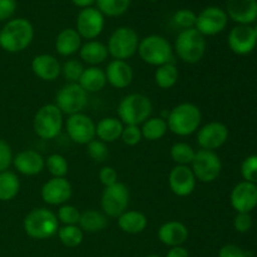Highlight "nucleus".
Segmentation results:
<instances>
[{
	"mask_svg": "<svg viewBox=\"0 0 257 257\" xmlns=\"http://www.w3.org/2000/svg\"><path fill=\"white\" fill-rule=\"evenodd\" d=\"M78 53H79L80 60L89 67H98L103 62H105L109 55L107 45L97 39L85 42L84 44H82Z\"/></svg>",
	"mask_w": 257,
	"mask_h": 257,
	"instance_id": "nucleus-26",
	"label": "nucleus"
},
{
	"mask_svg": "<svg viewBox=\"0 0 257 257\" xmlns=\"http://www.w3.org/2000/svg\"><path fill=\"white\" fill-rule=\"evenodd\" d=\"M124 124L115 117L102 118L95 123V138L104 143H113L120 140Z\"/></svg>",
	"mask_w": 257,
	"mask_h": 257,
	"instance_id": "nucleus-28",
	"label": "nucleus"
},
{
	"mask_svg": "<svg viewBox=\"0 0 257 257\" xmlns=\"http://www.w3.org/2000/svg\"><path fill=\"white\" fill-rule=\"evenodd\" d=\"M54 104L68 117L83 113L88 105V93L78 83H67L55 94Z\"/></svg>",
	"mask_w": 257,
	"mask_h": 257,
	"instance_id": "nucleus-10",
	"label": "nucleus"
},
{
	"mask_svg": "<svg viewBox=\"0 0 257 257\" xmlns=\"http://www.w3.org/2000/svg\"><path fill=\"white\" fill-rule=\"evenodd\" d=\"M118 227L128 235H138L147 228L148 218L141 211L127 210L117 218Z\"/></svg>",
	"mask_w": 257,
	"mask_h": 257,
	"instance_id": "nucleus-27",
	"label": "nucleus"
},
{
	"mask_svg": "<svg viewBox=\"0 0 257 257\" xmlns=\"http://www.w3.org/2000/svg\"><path fill=\"white\" fill-rule=\"evenodd\" d=\"M197 182L212 183L220 177L222 171L221 158L215 151L198 150L190 165Z\"/></svg>",
	"mask_w": 257,
	"mask_h": 257,
	"instance_id": "nucleus-9",
	"label": "nucleus"
},
{
	"mask_svg": "<svg viewBox=\"0 0 257 257\" xmlns=\"http://www.w3.org/2000/svg\"><path fill=\"white\" fill-rule=\"evenodd\" d=\"M143 140L140 125H124L120 135V141L128 147H135Z\"/></svg>",
	"mask_w": 257,
	"mask_h": 257,
	"instance_id": "nucleus-43",
	"label": "nucleus"
},
{
	"mask_svg": "<svg viewBox=\"0 0 257 257\" xmlns=\"http://www.w3.org/2000/svg\"><path fill=\"white\" fill-rule=\"evenodd\" d=\"M137 53L142 62L157 68L172 62L175 52L168 39L162 35L151 34L140 40Z\"/></svg>",
	"mask_w": 257,
	"mask_h": 257,
	"instance_id": "nucleus-6",
	"label": "nucleus"
},
{
	"mask_svg": "<svg viewBox=\"0 0 257 257\" xmlns=\"http://www.w3.org/2000/svg\"><path fill=\"white\" fill-rule=\"evenodd\" d=\"M206 48V37H203L196 28H191L178 33L173 52L186 64H196L205 57Z\"/></svg>",
	"mask_w": 257,
	"mask_h": 257,
	"instance_id": "nucleus-5",
	"label": "nucleus"
},
{
	"mask_svg": "<svg viewBox=\"0 0 257 257\" xmlns=\"http://www.w3.org/2000/svg\"><path fill=\"white\" fill-rule=\"evenodd\" d=\"M225 12L238 25H250L257 19V0H227Z\"/></svg>",
	"mask_w": 257,
	"mask_h": 257,
	"instance_id": "nucleus-21",
	"label": "nucleus"
},
{
	"mask_svg": "<svg viewBox=\"0 0 257 257\" xmlns=\"http://www.w3.org/2000/svg\"><path fill=\"white\" fill-rule=\"evenodd\" d=\"M228 48L237 55L250 54L256 48L257 38L250 25H236L227 37Z\"/></svg>",
	"mask_w": 257,
	"mask_h": 257,
	"instance_id": "nucleus-19",
	"label": "nucleus"
},
{
	"mask_svg": "<svg viewBox=\"0 0 257 257\" xmlns=\"http://www.w3.org/2000/svg\"><path fill=\"white\" fill-rule=\"evenodd\" d=\"M73 5L77 8H80V10L85 8H90L95 4V0H70Z\"/></svg>",
	"mask_w": 257,
	"mask_h": 257,
	"instance_id": "nucleus-50",
	"label": "nucleus"
},
{
	"mask_svg": "<svg viewBox=\"0 0 257 257\" xmlns=\"http://www.w3.org/2000/svg\"><path fill=\"white\" fill-rule=\"evenodd\" d=\"M218 257H247V255H246V252L240 246L228 243V245L222 246L220 248Z\"/></svg>",
	"mask_w": 257,
	"mask_h": 257,
	"instance_id": "nucleus-48",
	"label": "nucleus"
},
{
	"mask_svg": "<svg viewBox=\"0 0 257 257\" xmlns=\"http://www.w3.org/2000/svg\"><path fill=\"white\" fill-rule=\"evenodd\" d=\"M80 211L75 206L65 203V205L59 206L57 215L58 221L62 225H78L80 220Z\"/></svg>",
	"mask_w": 257,
	"mask_h": 257,
	"instance_id": "nucleus-39",
	"label": "nucleus"
},
{
	"mask_svg": "<svg viewBox=\"0 0 257 257\" xmlns=\"http://www.w3.org/2000/svg\"><path fill=\"white\" fill-rule=\"evenodd\" d=\"M98 180L104 187H109L118 182V172L110 166H104L98 172Z\"/></svg>",
	"mask_w": 257,
	"mask_h": 257,
	"instance_id": "nucleus-45",
	"label": "nucleus"
},
{
	"mask_svg": "<svg viewBox=\"0 0 257 257\" xmlns=\"http://www.w3.org/2000/svg\"><path fill=\"white\" fill-rule=\"evenodd\" d=\"M197 14L191 9H180L173 14L172 22L176 27L181 28L182 30L195 28Z\"/></svg>",
	"mask_w": 257,
	"mask_h": 257,
	"instance_id": "nucleus-40",
	"label": "nucleus"
},
{
	"mask_svg": "<svg viewBox=\"0 0 257 257\" xmlns=\"http://www.w3.org/2000/svg\"><path fill=\"white\" fill-rule=\"evenodd\" d=\"M152 112V100L142 93H131L123 97L117 108L118 119L124 125H141Z\"/></svg>",
	"mask_w": 257,
	"mask_h": 257,
	"instance_id": "nucleus-3",
	"label": "nucleus"
},
{
	"mask_svg": "<svg viewBox=\"0 0 257 257\" xmlns=\"http://www.w3.org/2000/svg\"><path fill=\"white\" fill-rule=\"evenodd\" d=\"M20 191V180L13 171L0 172V202H9L18 196Z\"/></svg>",
	"mask_w": 257,
	"mask_h": 257,
	"instance_id": "nucleus-31",
	"label": "nucleus"
},
{
	"mask_svg": "<svg viewBox=\"0 0 257 257\" xmlns=\"http://www.w3.org/2000/svg\"><path fill=\"white\" fill-rule=\"evenodd\" d=\"M72 195V183L65 177H52L40 188V197L49 206L65 205Z\"/></svg>",
	"mask_w": 257,
	"mask_h": 257,
	"instance_id": "nucleus-15",
	"label": "nucleus"
},
{
	"mask_svg": "<svg viewBox=\"0 0 257 257\" xmlns=\"http://www.w3.org/2000/svg\"><path fill=\"white\" fill-rule=\"evenodd\" d=\"M63 113L54 103L42 105L35 112L33 118V130L34 133L44 141H50L60 135L64 125Z\"/></svg>",
	"mask_w": 257,
	"mask_h": 257,
	"instance_id": "nucleus-7",
	"label": "nucleus"
},
{
	"mask_svg": "<svg viewBox=\"0 0 257 257\" xmlns=\"http://www.w3.org/2000/svg\"><path fill=\"white\" fill-rule=\"evenodd\" d=\"M188 228L185 223L180 221H168L161 225L157 231V237L160 242H162L168 247L182 246L188 240Z\"/></svg>",
	"mask_w": 257,
	"mask_h": 257,
	"instance_id": "nucleus-24",
	"label": "nucleus"
},
{
	"mask_svg": "<svg viewBox=\"0 0 257 257\" xmlns=\"http://www.w3.org/2000/svg\"><path fill=\"white\" fill-rule=\"evenodd\" d=\"M228 17L222 8L207 7L197 14L195 28L203 37H213L226 29Z\"/></svg>",
	"mask_w": 257,
	"mask_h": 257,
	"instance_id": "nucleus-13",
	"label": "nucleus"
},
{
	"mask_svg": "<svg viewBox=\"0 0 257 257\" xmlns=\"http://www.w3.org/2000/svg\"><path fill=\"white\" fill-rule=\"evenodd\" d=\"M57 235L62 245L68 248L78 247L83 242V238H84L82 228L78 225L59 226Z\"/></svg>",
	"mask_w": 257,
	"mask_h": 257,
	"instance_id": "nucleus-34",
	"label": "nucleus"
},
{
	"mask_svg": "<svg viewBox=\"0 0 257 257\" xmlns=\"http://www.w3.org/2000/svg\"><path fill=\"white\" fill-rule=\"evenodd\" d=\"M130 190L124 183L118 181L109 187H104L100 197V208L107 217L118 218L128 210Z\"/></svg>",
	"mask_w": 257,
	"mask_h": 257,
	"instance_id": "nucleus-11",
	"label": "nucleus"
},
{
	"mask_svg": "<svg viewBox=\"0 0 257 257\" xmlns=\"http://www.w3.org/2000/svg\"><path fill=\"white\" fill-rule=\"evenodd\" d=\"M65 131L70 140L77 145L87 146L95 138V123L84 113L69 115L65 122Z\"/></svg>",
	"mask_w": 257,
	"mask_h": 257,
	"instance_id": "nucleus-14",
	"label": "nucleus"
},
{
	"mask_svg": "<svg viewBox=\"0 0 257 257\" xmlns=\"http://www.w3.org/2000/svg\"><path fill=\"white\" fill-rule=\"evenodd\" d=\"M78 84H79L88 94H89V93L100 92V90L107 85V78H105L104 70L99 67L84 68Z\"/></svg>",
	"mask_w": 257,
	"mask_h": 257,
	"instance_id": "nucleus-29",
	"label": "nucleus"
},
{
	"mask_svg": "<svg viewBox=\"0 0 257 257\" xmlns=\"http://www.w3.org/2000/svg\"><path fill=\"white\" fill-rule=\"evenodd\" d=\"M107 216L97 210H87L80 213V220L78 223L82 231L89 233L100 232L107 227Z\"/></svg>",
	"mask_w": 257,
	"mask_h": 257,
	"instance_id": "nucleus-30",
	"label": "nucleus"
},
{
	"mask_svg": "<svg viewBox=\"0 0 257 257\" xmlns=\"http://www.w3.org/2000/svg\"><path fill=\"white\" fill-rule=\"evenodd\" d=\"M17 0H0V22H8L17 12Z\"/></svg>",
	"mask_w": 257,
	"mask_h": 257,
	"instance_id": "nucleus-47",
	"label": "nucleus"
},
{
	"mask_svg": "<svg viewBox=\"0 0 257 257\" xmlns=\"http://www.w3.org/2000/svg\"><path fill=\"white\" fill-rule=\"evenodd\" d=\"M196 140L201 150L216 151L222 147L228 138V128L221 122H210L198 128Z\"/></svg>",
	"mask_w": 257,
	"mask_h": 257,
	"instance_id": "nucleus-16",
	"label": "nucleus"
},
{
	"mask_svg": "<svg viewBox=\"0 0 257 257\" xmlns=\"http://www.w3.org/2000/svg\"><path fill=\"white\" fill-rule=\"evenodd\" d=\"M59 221L53 211L45 207L34 208L23 221L24 232L33 240H48L57 235Z\"/></svg>",
	"mask_w": 257,
	"mask_h": 257,
	"instance_id": "nucleus-4",
	"label": "nucleus"
},
{
	"mask_svg": "<svg viewBox=\"0 0 257 257\" xmlns=\"http://www.w3.org/2000/svg\"><path fill=\"white\" fill-rule=\"evenodd\" d=\"M30 67L35 77L44 82H55L62 73V64L52 54L35 55Z\"/></svg>",
	"mask_w": 257,
	"mask_h": 257,
	"instance_id": "nucleus-23",
	"label": "nucleus"
},
{
	"mask_svg": "<svg viewBox=\"0 0 257 257\" xmlns=\"http://www.w3.org/2000/svg\"><path fill=\"white\" fill-rule=\"evenodd\" d=\"M140 40L138 33L133 28L119 27L113 30L109 39H108V53L113 59L127 62L130 58H132L137 53Z\"/></svg>",
	"mask_w": 257,
	"mask_h": 257,
	"instance_id": "nucleus-8",
	"label": "nucleus"
},
{
	"mask_svg": "<svg viewBox=\"0 0 257 257\" xmlns=\"http://www.w3.org/2000/svg\"><path fill=\"white\" fill-rule=\"evenodd\" d=\"M84 70V65L78 59H68L62 64V73L67 83H78Z\"/></svg>",
	"mask_w": 257,
	"mask_h": 257,
	"instance_id": "nucleus-38",
	"label": "nucleus"
},
{
	"mask_svg": "<svg viewBox=\"0 0 257 257\" xmlns=\"http://www.w3.org/2000/svg\"><path fill=\"white\" fill-rule=\"evenodd\" d=\"M197 180L190 166H177L171 170L168 175V186L177 197H187L196 190Z\"/></svg>",
	"mask_w": 257,
	"mask_h": 257,
	"instance_id": "nucleus-17",
	"label": "nucleus"
},
{
	"mask_svg": "<svg viewBox=\"0 0 257 257\" xmlns=\"http://www.w3.org/2000/svg\"><path fill=\"white\" fill-rule=\"evenodd\" d=\"M145 257H162V256H158V255H147V256H145Z\"/></svg>",
	"mask_w": 257,
	"mask_h": 257,
	"instance_id": "nucleus-52",
	"label": "nucleus"
},
{
	"mask_svg": "<svg viewBox=\"0 0 257 257\" xmlns=\"http://www.w3.org/2000/svg\"><path fill=\"white\" fill-rule=\"evenodd\" d=\"M196 151L186 142H176L171 147L170 156L177 166H190L195 158Z\"/></svg>",
	"mask_w": 257,
	"mask_h": 257,
	"instance_id": "nucleus-36",
	"label": "nucleus"
},
{
	"mask_svg": "<svg viewBox=\"0 0 257 257\" xmlns=\"http://www.w3.org/2000/svg\"><path fill=\"white\" fill-rule=\"evenodd\" d=\"M241 176L246 182L257 185V155H251L241 165Z\"/></svg>",
	"mask_w": 257,
	"mask_h": 257,
	"instance_id": "nucleus-42",
	"label": "nucleus"
},
{
	"mask_svg": "<svg viewBox=\"0 0 257 257\" xmlns=\"http://www.w3.org/2000/svg\"><path fill=\"white\" fill-rule=\"evenodd\" d=\"M104 73L107 83L115 89H124L130 87L135 78L133 68L125 60L113 59L112 62L108 63Z\"/></svg>",
	"mask_w": 257,
	"mask_h": 257,
	"instance_id": "nucleus-22",
	"label": "nucleus"
},
{
	"mask_svg": "<svg viewBox=\"0 0 257 257\" xmlns=\"http://www.w3.org/2000/svg\"><path fill=\"white\" fill-rule=\"evenodd\" d=\"M105 257H112V256H105Z\"/></svg>",
	"mask_w": 257,
	"mask_h": 257,
	"instance_id": "nucleus-54",
	"label": "nucleus"
},
{
	"mask_svg": "<svg viewBox=\"0 0 257 257\" xmlns=\"http://www.w3.org/2000/svg\"><path fill=\"white\" fill-rule=\"evenodd\" d=\"M141 132H142L143 140L156 142L162 140L168 132L167 120L162 117H150L145 123L141 124Z\"/></svg>",
	"mask_w": 257,
	"mask_h": 257,
	"instance_id": "nucleus-32",
	"label": "nucleus"
},
{
	"mask_svg": "<svg viewBox=\"0 0 257 257\" xmlns=\"http://www.w3.org/2000/svg\"><path fill=\"white\" fill-rule=\"evenodd\" d=\"M132 0H95L97 9L104 17L117 18L125 14Z\"/></svg>",
	"mask_w": 257,
	"mask_h": 257,
	"instance_id": "nucleus-35",
	"label": "nucleus"
},
{
	"mask_svg": "<svg viewBox=\"0 0 257 257\" xmlns=\"http://www.w3.org/2000/svg\"><path fill=\"white\" fill-rule=\"evenodd\" d=\"M180 78L177 67L173 62L160 65L155 70V83L161 89H171L175 87Z\"/></svg>",
	"mask_w": 257,
	"mask_h": 257,
	"instance_id": "nucleus-33",
	"label": "nucleus"
},
{
	"mask_svg": "<svg viewBox=\"0 0 257 257\" xmlns=\"http://www.w3.org/2000/svg\"><path fill=\"white\" fill-rule=\"evenodd\" d=\"M87 153L95 162H103V161L107 160L109 150H108L107 143L102 142L98 138H94L87 145Z\"/></svg>",
	"mask_w": 257,
	"mask_h": 257,
	"instance_id": "nucleus-41",
	"label": "nucleus"
},
{
	"mask_svg": "<svg viewBox=\"0 0 257 257\" xmlns=\"http://www.w3.org/2000/svg\"><path fill=\"white\" fill-rule=\"evenodd\" d=\"M55 52L60 57H72L79 52L82 47V38L75 28L63 29L55 38Z\"/></svg>",
	"mask_w": 257,
	"mask_h": 257,
	"instance_id": "nucleus-25",
	"label": "nucleus"
},
{
	"mask_svg": "<svg viewBox=\"0 0 257 257\" xmlns=\"http://www.w3.org/2000/svg\"><path fill=\"white\" fill-rule=\"evenodd\" d=\"M165 257H190V252L183 246H176V247H170Z\"/></svg>",
	"mask_w": 257,
	"mask_h": 257,
	"instance_id": "nucleus-49",
	"label": "nucleus"
},
{
	"mask_svg": "<svg viewBox=\"0 0 257 257\" xmlns=\"http://www.w3.org/2000/svg\"><path fill=\"white\" fill-rule=\"evenodd\" d=\"M233 227L237 232L245 233L252 227V217L250 213H237L233 220Z\"/></svg>",
	"mask_w": 257,
	"mask_h": 257,
	"instance_id": "nucleus-46",
	"label": "nucleus"
},
{
	"mask_svg": "<svg viewBox=\"0 0 257 257\" xmlns=\"http://www.w3.org/2000/svg\"><path fill=\"white\" fill-rule=\"evenodd\" d=\"M105 17L94 7L82 9L77 15L75 30L82 39L95 40L104 29Z\"/></svg>",
	"mask_w": 257,
	"mask_h": 257,
	"instance_id": "nucleus-12",
	"label": "nucleus"
},
{
	"mask_svg": "<svg viewBox=\"0 0 257 257\" xmlns=\"http://www.w3.org/2000/svg\"><path fill=\"white\" fill-rule=\"evenodd\" d=\"M148 2H157V0H148Z\"/></svg>",
	"mask_w": 257,
	"mask_h": 257,
	"instance_id": "nucleus-53",
	"label": "nucleus"
},
{
	"mask_svg": "<svg viewBox=\"0 0 257 257\" xmlns=\"http://www.w3.org/2000/svg\"><path fill=\"white\" fill-rule=\"evenodd\" d=\"M253 32H255V35H256V38H257V25H255V27H253Z\"/></svg>",
	"mask_w": 257,
	"mask_h": 257,
	"instance_id": "nucleus-51",
	"label": "nucleus"
},
{
	"mask_svg": "<svg viewBox=\"0 0 257 257\" xmlns=\"http://www.w3.org/2000/svg\"><path fill=\"white\" fill-rule=\"evenodd\" d=\"M15 171L23 176H37L45 168V158L34 150H24L13 157Z\"/></svg>",
	"mask_w": 257,
	"mask_h": 257,
	"instance_id": "nucleus-20",
	"label": "nucleus"
},
{
	"mask_svg": "<svg viewBox=\"0 0 257 257\" xmlns=\"http://www.w3.org/2000/svg\"><path fill=\"white\" fill-rule=\"evenodd\" d=\"M230 202L237 213H250L257 206V185L246 181L237 183L231 191Z\"/></svg>",
	"mask_w": 257,
	"mask_h": 257,
	"instance_id": "nucleus-18",
	"label": "nucleus"
},
{
	"mask_svg": "<svg viewBox=\"0 0 257 257\" xmlns=\"http://www.w3.org/2000/svg\"><path fill=\"white\" fill-rule=\"evenodd\" d=\"M13 151L9 143L0 138V172H4L13 165Z\"/></svg>",
	"mask_w": 257,
	"mask_h": 257,
	"instance_id": "nucleus-44",
	"label": "nucleus"
},
{
	"mask_svg": "<svg viewBox=\"0 0 257 257\" xmlns=\"http://www.w3.org/2000/svg\"><path fill=\"white\" fill-rule=\"evenodd\" d=\"M45 168L52 175V177H65L69 171V165L64 156L53 153L45 158Z\"/></svg>",
	"mask_w": 257,
	"mask_h": 257,
	"instance_id": "nucleus-37",
	"label": "nucleus"
},
{
	"mask_svg": "<svg viewBox=\"0 0 257 257\" xmlns=\"http://www.w3.org/2000/svg\"><path fill=\"white\" fill-rule=\"evenodd\" d=\"M34 39V27L25 18L8 20L0 29V48L4 52L17 54L24 52Z\"/></svg>",
	"mask_w": 257,
	"mask_h": 257,
	"instance_id": "nucleus-1",
	"label": "nucleus"
},
{
	"mask_svg": "<svg viewBox=\"0 0 257 257\" xmlns=\"http://www.w3.org/2000/svg\"><path fill=\"white\" fill-rule=\"evenodd\" d=\"M168 131L178 137H187L193 135L201 127L202 113L201 109L193 103L183 102L175 105L168 112L167 117Z\"/></svg>",
	"mask_w": 257,
	"mask_h": 257,
	"instance_id": "nucleus-2",
	"label": "nucleus"
}]
</instances>
